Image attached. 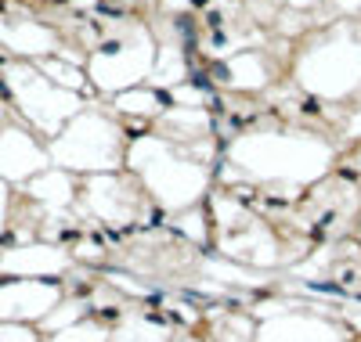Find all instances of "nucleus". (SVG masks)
<instances>
[{
  "label": "nucleus",
  "instance_id": "obj_1",
  "mask_svg": "<svg viewBox=\"0 0 361 342\" xmlns=\"http://www.w3.org/2000/svg\"><path fill=\"white\" fill-rule=\"evenodd\" d=\"M170 342H206V338H199V335H177V338H170Z\"/></svg>",
  "mask_w": 361,
  "mask_h": 342
}]
</instances>
